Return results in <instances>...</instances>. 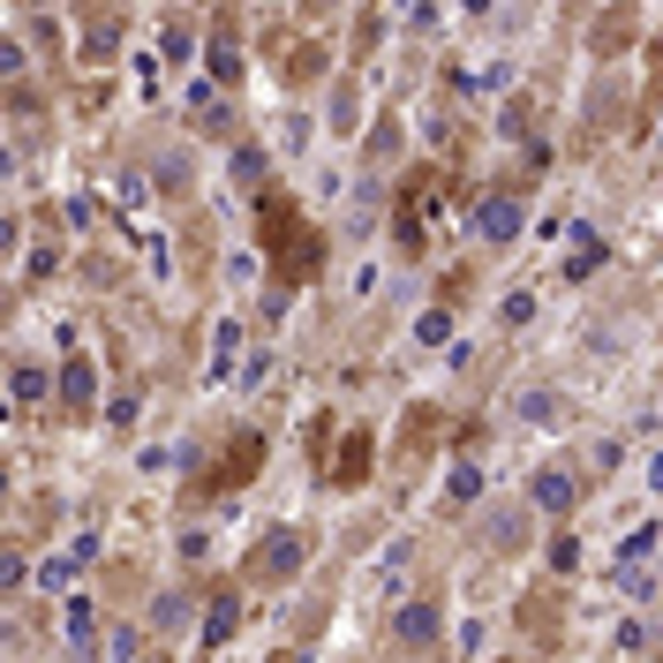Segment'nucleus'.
<instances>
[{
  "mask_svg": "<svg viewBox=\"0 0 663 663\" xmlns=\"http://www.w3.org/2000/svg\"><path fill=\"white\" fill-rule=\"evenodd\" d=\"M392 633H400V649H414V656H422V649H438V603H430V596H422V603H408Z\"/></svg>",
  "mask_w": 663,
  "mask_h": 663,
  "instance_id": "nucleus-4",
  "label": "nucleus"
},
{
  "mask_svg": "<svg viewBox=\"0 0 663 663\" xmlns=\"http://www.w3.org/2000/svg\"><path fill=\"white\" fill-rule=\"evenodd\" d=\"M256 467H264V438H256V430H242V438L227 445V460H219V491H227V483H249Z\"/></svg>",
  "mask_w": 663,
  "mask_h": 663,
  "instance_id": "nucleus-5",
  "label": "nucleus"
},
{
  "mask_svg": "<svg viewBox=\"0 0 663 663\" xmlns=\"http://www.w3.org/2000/svg\"><path fill=\"white\" fill-rule=\"evenodd\" d=\"M8 385H15V408L45 400V370H39V362H15V377H8Z\"/></svg>",
  "mask_w": 663,
  "mask_h": 663,
  "instance_id": "nucleus-10",
  "label": "nucleus"
},
{
  "mask_svg": "<svg viewBox=\"0 0 663 663\" xmlns=\"http://www.w3.org/2000/svg\"><path fill=\"white\" fill-rule=\"evenodd\" d=\"M520 414H528V422H558V400H543V392H528V400H520Z\"/></svg>",
  "mask_w": 663,
  "mask_h": 663,
  "instance_id": "nucleus-11",
  "label": "nucleus"
},
{
  "mask_svg": "<svg viewBox=\"0 0 663 663\" xmlns=\"http://www.w3.org/2000/svg\"><path fill=\"white\" fill-rule=\"evenodd\" d=\"M234 625H242V603H234V596H211V611H204V641H227Z\"/></svg>",
  "mask_w": 663,
  "mask_h": 663,
  "instance_id": "nucleus-8",
  "label": "nucleus"
},
{
  "mask_svg": "<svg viewBox=\"0 0 663 663\" xmlns=\"http://www.w3.org/2000/svg\"><path fill=\"white\" fill-rule=\"evenodd\" d=\"M475 227H483V242H497V249H505V242H513V234H520V204H513V197H491Z\"/></svg>",
  "mask_w": 663,
  "mask_h": 663,
  "instance_id": "nucleus-7",
  "label": "nucleus"
},
{
  "mask_svg": "<svg viewBox=\"0 0 663 663\" xmlns=\"http://www.w3.org/2000/svg\"><path fill=\"white\" fill-rule=\"evenodd\" d=\"M264 234H272V249H280L287 280H309V272H317V234H309L302 219H287L280 197H264Z\"/></svg>",
  "mask_w": 663,
  "mask_h": 663,
  "instance_id": "nucleus-1",
  "label": "nucleus"
},
{
  "mask_svg": "<svg viewBox=\"0 0 663 663\" xmlns=\"http://www.w3.org/2000/svg\"><path fill=\"white\" fill-rule=\"evenodd\" d=\"M332 483L347 491V483H370V430H355L347 445H339V460H332Z\"/></svg>",
  "mask_w": 663,
  "mask_h": 663,
  "instance_id": "nucleus-6",
  "label": "nucleus"
},
{
  "mask_svg": "<svg viewBox=\"0 0 663 663\" xmlns=\"http://www.w3.org/2000/svg\"><path fill=\"white\" fill-rule=\"evenodd\" d=\"M249 573L264 580V588H280V580L302 573V536L294 528H280V536H264L256 550H249Z\"/></svg>",
  "mask_w": 663,
  "mask_h": 663,
  "instance_id": "nucleus-3",
  "label": "nucleus"
},
{
  "mask_svg": "<svg viewBox=\"0 0 663 663\" xmlns=\"http://www.w3.org/2000/svg\"><path fill=\"white\" fill-rule=\"evenodd\" d=\"M528 505H536V513H550V520H566V513L580 505V475L566 467V460H543L536 475H528Z\"/></svg>",
  "mask_w": 663,
  "mask_h": 663,
  "instance_id": "nucleus-2",
  "label": "nucleus"
},
{
  "mask_svg": "<svg viewBox=\"0 0 663 663\" xmlns=\"http://www.w3.org/2000/svg\"><path fill=\"white\" fill-rule=\"evenodd\" d=\"M61 400H69V408H91V362H69V370H61Z\"/></svg>",
  "mask_w": 663,
  "mask_h": 663,
  "instance_id": "nucleus-9",
  "label": "nucleus"
}]
</instances>
